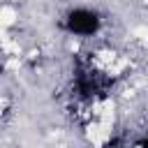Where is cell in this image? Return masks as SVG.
<instances>
[{"instance_id":"6da1fadb","label":"cell","mask_w":148,"mask_h":148,"mask_svg":"<svg viewBox=\"0 0 148 148\" xmlns=\"http://www.w3.org/2000/svg\"><path fill=\"white\" fill-rule=\"evenodd\" d=\"M16 9L14 7H0V28H9V25H14L16 23Z\"/></svg>"},{"instance_id":"7a4b0ae2","label":"cell","mask_w":148,"mask_h":148,"mask_svg":"<svg viewBox=\"0 0 148 148\" xmlns=\"http://www.w3.org/2000/svg\"><path fill=\"white\" fill-rule=\"evenodd\" d=\"M134 37L148 39V25H136V28H134Z\"/></svg>"},{"instance_id":"3957f363","label":"cell","mask_w":148,"mask_h":148,"mask_svg":"<svg viewBox=\"0 0 148 148\" xmlns=\"http://www.w3.org/2000/svg\"><path fill=\"white\" fill-rule=\"evenodd\" d=\"M143 2H146V5H148V0H143Z\"/></svg>"}]
</instances>
